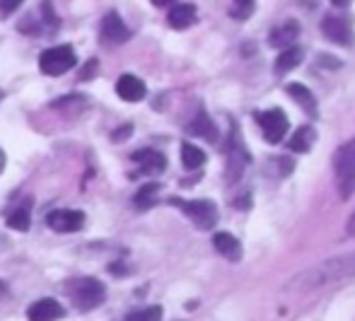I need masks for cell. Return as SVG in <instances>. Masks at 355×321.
Instances as JSON below:
<instances>
[{"instance_id":"cell-13","label":"cell","mask_w":355,"mask_h":321,"mask_svg":"<svg viewBox=\"0 0 355 321\" xmlns=\"http://www.w3.org/2000/svg\"><path fill=\"white\" fill-rule=\"evenodd\" d=\"M116 94L123 102H141V99H145V94H148V89H145V83L141 78L126 73L116 80Z\"/></svg>"},{"instance_id":"cell-27","label":"cell","mask_w":355,"mask_h":321,"mask_svg":"<svg viewBox=\"0 0 355 321\" xmlns=\"http://www.w3.org/2000/svg\"><path fill=\"white\" fill-rule=\"evenodd\" d=\"M131 133H133V126H131V123H123L121 128H116V130L112 133V140H114V143H123V140H126Z\"/></svg>"},{"instance_id":"cell-21","label":"cell","mask_w":355,"mask_h":321,"mask_svg":"<svg viewBox=\"0 0 355 321\" xmlns=\"http://www.w3.org/2000/svg\"><path fill=\"white\" fill-rule=\"evenodd\" d=\"M314 140H317V133H314L312 126H302L297 128L293 133V138H290V150L293 153H309L314 145Z\"/></svg>"},{"instance_id":"cell-28","label":"cell","mask_w":355,"mask_h":321,"mask_svg":"<svg viewBox=\"0 0 355 321\" xmlns=\"http://www.w3.org/2000/svg\"><path fill=\"white\" fill-rule=\"evenodd\" d=\"M97 70H99V61H97V58H89L87 65H85V70L80 73V80H89L94 73H97Z\"/></svg>"},{"instance_id":"cell-10","label":"cell","mask_w":355,"mask_h":321,"mask_svg":"<svg viewBox=\"0 0 355 321\" xmlns=\"http://www.w3.org/2000/svg\"><path fill=\"white\" fill-rule=\"evenodd\" d=\"M230 162H227V179L230 184H234L239 177L244 174V169H247V162H249V155L247 150H244L242 140H239V133H237V126L232 128V140H230Z\"/></svg>"},{"instance_id":"cell-25","label":"cell","mask_w":355,"mask_h":321,"mask_svg":"<svg viewBox=\"0 0 355 321\" xmlns=\"http://www.w3.org/2000/svg\"><path fill=\"white\" fill-rule=\"evenodd\" d=\"M254 3H257V0H234L230 15H232L234 19H247L249 15L254 12Z\"/></svg>"},{"instance_id":"cell-4","label":"cell","mask_w":355,"mask_h":321,"mask_svg":"<svg viewBox=\"0 0 355 321\" xmlns=\"http://www.w3.org/2000/svg\"><path fill=\"white\" fill-rule=\"evenodd\" d=\"M169 205L182 210L198 229H213L215 223H218V205L208 198H198V200L169 198Z\"/></svg>"},{"instance_id":"cell-1","label":"cell","mask_w":355,"mask_h":321,"mask_svg":"<svg viewBox=\"0 0 355 321\" xmlns=\"http://www.w3.org/2000/svg\"><path fill=\"white\" fill-rule=\"evenodd\" d=\"M355 278V252L353 254H343V257H331L324 259L319 263L304 268L302 273L293 275L285 285V295H309L317 293V290L331 288V285L346 283V280Z\"/></svg>"},{"instance_id":"cell-7","label":"cell","mask_w":355,"mask_h":321,"mask_svg":"<svg viewBox=\"0 0 355 321\" xmlns=\"http://www.w3.org/2000/svg\"><path fill=\"white\" fill-rule=\"evenodd\" d=\"M322 32L329 42L341 44V46H353V27L346 15H327L322 22Z\"/></svg>"},{"instance_id":"cell-16","label":"cell","mask_w":355,"mask_h":321,"mask_svg":"<svg viewBox=\"0 0 355 321\" xmlns=\"http://www.w3.org/2000/svg\"><path fill=\"white\" fill-rule=\"evenodd\" d=\"M213 247H215V252L223 254V257L230 259V261L242 259V244H239V239L234 237V234H230V232H218V234H215Z\"/></svg>"},{"instance_id":"cell-22","label":"cell","mask_w":355,"mask_h":321,"mask_svg":"<svg viewBox=\"0 0 355 321\" xmlns=\"http://www.w3.org/2000/svg\"><path fill=\"white\" fill-rule=\"evenodd\" d=\"M157 193H159V184H157V182L143 184V186L138 189V193L133 196V205H136L138 210L153 208V205L157 203Z\"/></svg>"},{"instance_id":"cell-32","label":"cell","mask_w":355,"mask_h":321,"mask_svg":"<svg viewBox=\"0 0 355 321\" xmlns=\"http://www.w3.org/2000/svg\"><path fill=\"white\" fill-rule=\"evenodd\" d=\"M331 3L336 5V8H346V5L351 3V0H331Z\"/></svg>"},{"instance_id":"cell-23","label":"cell","mask_w":355,"mask_h":321,"mask_svg":"<svg viewBox=\"0 0 355 321\" xmlns=\"http://www.w3.org/2000/svg\"><path fill=\"white\" fill-rule=\"evenodd\" d=\"M182 164L184 169H201L206 164V153L201 148H196L193 143L182 145Z\"/></svg>"},{"instance_id":"cell-12","label":"cell","mask_w":355,"mask_h":321,"mask_svg":"<svg viewBox=\"0 0 355 321\" xmlns=\"http://www.w3.org/2000/svg\"><path fill=\"white\" fill-rule=\"evenodd\" d=\"M66 317V307L53 297H42L34 304H29L27 319L29 321H58Z\"/></svg>"},{"instance_id":"cell-33","label":"cell","mask_w":355,"mask_h":321,"mask_svg":"<svg viewBox=\"0 0 355 321\" xmlns=\"http://www.w3.org/2000/svg\"><path fill=\"white\" fill-rule=\"evenodd\" d=\"M5 295H8V285H5L3 280H0V300H3Z\"/></svg>"},{"instance_id":"cell-18","label":"cell","mask_w":355,"mask_h":321,"mask_svg":"<svg viewBox=\"0 0 355 321\" xmlns=\"http://www.w3.org/2000/svg\"><path fill=\"white\" fill-rule=\"evenodd\" d=\"M288 94L295 99V102L300 104V107L304 109V112L309 114V116H317V99H314V94L309 92L304 85H300V83H293V85H288Z\"/></svg>"},{"instance_id":"cell-14","label":"cell","mask_w":355,"mask_h":321,"mask_svg":"<svg viewBox=\"0 0 355 321\" xmlns=\"http://www.w3.org/2000/svg\"><path fill=\"white\" fill-rule=\"evenodd\" d=\"M196 19H198L196 5L191 3H174L167 15V22L172 29H189Z\"/></svg>"},{"instance_id":"cell-20","label":"cell","mask_w":355,"mask_h":321,"mask_svg":"<svg viewBox=\"0 0 355 321\" xmlns=\"http://www.w3.org/2000/svg\"><path fill=\"white\" fill-rule=\"evenodd\" d=\"M8 227L15 229V232H27L32 227V203L29 200L8 215Z\"/></svg>"},{"instance_id":"cell-8","label":"cell","mask_w":355,"mask_h":321,"mask_svg":"<svg viewBox=\"0 0 355 321\" xmlns=\"http://www.w3.org/2000/svg\"><path fill=\"white\" fill-rule=\"evenodd\" d=\"M46 225L53 229V232H78V229L85 227V213L83 210H68V208H58L51 210L46 215Z\"/></svg>"},{"instance_id":"cell-29","label":"cell","mask_w":355,"mask_h":321,"mask_svg":"<svg viewBox=\"0 0 355 321\" xmlns=\"http://www.w3.org/2000/svg\"><path fill=\"white\" fill-rule=\"evenodd\" d=\"M153 5H157V8H172L177 0H150Z\"/></svg>"},{"instance_id":"cell-2","label":"cell","mask_w":355,"mask_h":321,"mask_svg":"<svg viewBox=\"0 0 355 321\" xmlns=\"http://www.w3.org/2000/svg\"><path fill=\"white\" fill-rule=\"evenodd\" d=\"M68 295H71L73 304L80 312H92V309H97L104 302L107 288H104L102 280L85 275V278H75L68 283Z\"/></svg>"},{"instance_id":"cell-30","label":"cell","mask_w":355,"mask_h":321,"mask_svg":"<svg viewBox=\"0 0 355 321\" xmlns=\"http://www.w3.org/2000/svg\"><path fill=\"white\" fill-rule=\"evenodd\" d=\"M348 234H351V237H355V213L351 215V218H348Z\"/></svg>"},{"instance_id":"cell-15","label":"cell","mask_w":355,"mask_h":321,"mask_svg":"<svg viewBox=\"0 0 355 321\" xmlns=\"http://www.w3.org/2000/svg\"><path fill=\"white\" fill-rule=\"evenodd\" d=\"M297 37H300L297 22H295V19H288V22L273 27L271 37H268V44H271V46H276V49H288V46H295Z\"/></svg>"},{"instance_id":"cell-34","label":"cell","mask_w":355,"mask_h":321,"mask_svg":"<svg viewBox=\"0 0 355 321\" xmlns=\"http://www.w3.org/2000/svg\"><path fill=\"white\" fill-rule=\"evenodd\" d=\"M3 249H5V239L0 237V252H3Z\"/></svg>"},{"instance_id":"cell-24","label":"cell","mask_w":355,"mask_h":321,"mask_svg":"<svg viewBox=\"0 0 355 321\" xmlns=\"http://www.w3.org/2000/svg\"><path fill=\"white\" fill-rule=\"evenodd\" d=\"M159 319H162V307H159V304H153V307L131 312L123 321H159Z\"/></svg>"},{"instance_id":"cell-31","label":"cell","mask_w":355,"mask_h":321,"mask_svg":"<svg viewBox=\"0 0 355 321\" xmlns=\"http://www.w3.org/2000/svg\"><path fill=\"white\" fill-rule=\"evenodd\" d=\"M5 162H8V157H5V153L0 150V174H3V169H5Z\"/></svg>"},{"instance_id":"cell-3","label":"cell","mask_w":355,"mask_h":321,"mask_svg":"<svg viewBox=\"0 0 355 321\" xmlns=\"http://www.w3.org/2000/svg\"><path fill=\"white\" fill-rule=\"evenodd\" d=\"M334 169H336L341 198H351L355 193V138L334 153Z\"/></svg>"},{"instance_id":"cell-17","label":"cell","mask_w":355,"mask_h":321,"mask_svg":"<svg viewBox=\"0 0 355 321\" xmlns=\"http://www.w3.org/2000/svg\"><path fill=\"white\" fill-rule=\"evenodd\" d=\"M187 130L191 135H196V138L208 140V143H215V140H218V126H215L213 119L208 116L206 112H198L196 119L187 126Z\"/></svg>"},{"instance_id":"cell-35","label":"cell","mask_w":355,"mask_h":321,"mask_svg":"<svg viewBox=\"0 0 355 321\" xmlns=\"http://www.w3.org/2000/svg\"><path fill=\"white\" fill-rule=\"evenodd\" d=\"M0 102H3V92H0Z\"/></svg>"},{"instance_id":"cell-9","label":"cell","mask_w":355,"mask_h":321,"mask_svg":"<svg viewBox=\"0 0 355 321\" xmlns=\"http://www.w3.org/2000/svg\"><path fill=\"white\" fill-rule=\"evenodd\" d=\"M259 126L263 130V138L268 140V143H281L283 135L288 133V116L281 112V109H268V112L259 114L257 116Z\"/></svg>"},{"instance_id":"cell-5","label":"cell","mask_w":355,"mask_h":321,"mask_svg":"<svg viewBox=\"0 0 355 321\" xmlns=\"http://www.w3.org/2000/svg\"><path fill=\"white\" fill-rule=\"evenodd\" d=\"M75 65H78V56H75L71 44L51 46V49H46V51H42V56H39V70H42L44 75H49V78L66 75Z\"/></svg>"},{"instance_id":"cell-26","label":"cell","mask_w":355,"mask_h":321,"mask_svg":"<svg viewBox=\"0 0 355 321\" xmlns=\"http://www.w3.org/2000/svg\"><path fill=\"white\" fill-rule=\"evenodd\" d=\"M24 0H0V17H10Z\"/></svg>"},{"instance_id":"cell-19","label":"cell","mask_w":355,"mask_h":321,"mask_svg":"<svg viewBox=\"0 0 355 321\" xmlns=\"http://www.w3.org/2000/svg\"><path fill=\"white\" fill-rule=\"evenodd\" d=\"M304 58V51L302 46H288L281 51V56L276 58V73L283 75V73H290V70H295L300 63H302Z\"/></svg>"},{"instance_id":"cell-11","label":"cell","mask_w":355,"mask_h":321,"mask_svg":"<svg viewBox=\"0 0 355 321\" xmlns=\"http://www.w3.org/2000/svg\"><path fill=\"white\" fill-rule=\"evenodd\" d=\"M133 164L138 167V172L143 174V177H157V174L164 172V167H167V157H164L162 153H157V150L153 148H145V150H138V153L131 155Z\"/></svg>"},{"instance_id":"cell-6","label":"cell","mask_w":355,"mask_h":321,"mask_svg":"<svg viewBox=\"0 0 355 321\" xmlns=\"http://www.w3.org/2000/svg\"><path fill=\"white\" fill-rule=\"evenodd\" d=\"M131 29L126 27V22L121 19L119 12H107L99 24V39H102L107 46H121L131 39Z\"/></svg>"}]
</instances>
